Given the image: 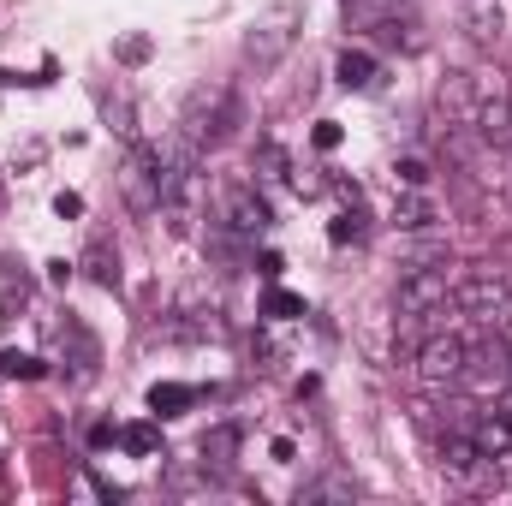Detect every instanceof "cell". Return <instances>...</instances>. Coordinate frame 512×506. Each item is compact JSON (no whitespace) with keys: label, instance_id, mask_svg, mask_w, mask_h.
Here are the masks:
<instances>
[{"label":"cell","instance_id":"1","mask_svg":"<svg viewBox=\"0 0 512 506\" xmlns=\"http://www.w3.org/2000/svg\"><path fill=\"white\" fill-rule=\"evenodd\" d=\"M155 179H161V209L185 215V203L197 191V143L185 131H173V137L155 143Z\"/></svg>","mask_w":512,"mask_h":506},{"label":"cell","instance_id":"2","mask_svg":"<svg viewBox=\"0 0 512 506\" xmlns=\"http://www.w3.org/2000/svg\"><path fill=\"white\" fill-rule=\"evenodd\" d=\"M233 126H239V108H233V90H227V84H197V90L185 96L179 131H185L197 149H203V143H221Z\"/></svg>","mask_w":512,"mask_h":506},{"label":"cell","instance_id":"3","mask_svg":"<svg viewBox=\"0 0 512 506\" xmlns=\"http://www.w3.org/2000/svg\"><path fill=\"white\" fill-rule=\"evenodd\" d=\"M459 316H471V322H483V328H507L512 322V280L507 274H471V280H459L453 286V298H447Z\"/></svg>","mask_w":512,"mask_h":506},{"label":"cell","instance_id":"4","mask_svg":"<svg viewBox=\"0 0 512 506\" xmlns=\"http://www.w3.org/2000/svg\"><path fill=\"white\" fill-rule=\"evenodd\" d=\"M465 352L471 340L465 334H429L423 352H417V381L429 393H447V387H465Z\"/></svg>","mask_w":512,"mask_h":506},{"label":"cell","instance_id":"5","mask_svg":"<svg viewBox=\"0 0 512 506\" xmlns=\"http://www.w3.org/2000/svg\"><path fill=\"white\" fill-rule=\"evenodd\" d=\"M441 471H447V483H459V489H489L495 471H501V459H489L465 429H453V435L441 441Z\"/></svg>","mask_w":512,"mask_h":506},{"label":"cell","instance_id":"6","mask_svg":"<svg viewBox=\"0 0 512 506\" xmlns=\"http://www.w3.org/2000/svg\"><path fill=\"white\" fill-rule=\"evenodd\" d=\"M447 298H453L447 268H405V274H399V292H393V304H399V316H405V322L435 316Z\"/></svg>","mask_w":512,"mask_h":506},{"label":"cell","instance_id":"7","mask_svg":"<svg viewBox=\"0 0 512 506\" xmlns=\"http://www.w3.org/2000/svg\"><path fill=\"white\" fill-rule=\"evenodd\" d=\"M221 221H227V227H233L239 239H251V245H256V239H262V233L274 227V209H268V203L256 197V185L233 179V185L221 191Z\"/></svg>","mask_w":512,"mask_h":506},{"label":"cell","instance_id":"8","mask_svg":"<svg viewBox=\"0 0 512 506\" xmlns=\"http://www.w3.org/2000/svg\"><path fill=\"white\" fill-rule=\"evenodd\" d=\"M120 191H126V203L137 215H149V209H161V179H155V149H131L126 161H120Z\"/></svg>","mask_w":512,"mask_h":506},{"label":"cell","instance_id":"9","mask_svg":"<svg viewBox=\"0 0 512 506\" xmlns=\"http://www.w3.org/2000/svg\"><path fill=\"white\" fill-rule=\"evenodd\" d=\"M286 48H292V6H274L268 18H256V30L245 36V54H251L256 66L268 72Z\"/></svg>","mask_w":512,"mask_h":506},{"label":"cell","instance_id":"10","mask_svg":"<svg viewBox=\"0 0 512 506\" xmlns=\"http://www.w3.org/2000/svg\"><path fill=\"white\" fill-rule=\"evenodd\" d=\"M465 435H471L489 459H512V417L501 405H477V411L465 417Z\"/></svg>","mask_w":512,"mask_h":506},{"label":"cell","instance_id":"11","mask_svg":"<svg viewBox=\"0 0 512 506\" xmlns=\"http://www.w3.org/2000/svg\"><path fill=\"white\" fill-rule=\"evenodd\" d=\"M36 298V280L18 256H0V316H18L24 304Z\"/></svg>","mask_w":512,"mask_h":506},{"label":"cell","instance_id":"12","mask_svg":"<svg viewBox=\"0 0 512 506\" xmlns=\"http://www.w3.org/2000/svg\"><path fill=\"white\" fill-rule=\"evenodd\" d=\"M501 24H507L501 0H465V36H471V42L495 48V42H501Z\"/></svg>","mask_w":512,"mask_h":506},{"label":"cell","instance_id":"13","mask_svg":"<svg viewBox=\"0 0 512 506\" xmlns=\"http://www.w3.org/2000/svg\"><path fill=\"white\" fill-rule=\"evenodd\" d=\"M334 72H340V84H346V90H370V84H376V54H364V48H346Z\"/></svg>","mask_w":512,"mask_h":506},{"label":"cell","instance_id":"14","mask_svg":"<svg viewBox=\"0 0 512 506\" xmlns=\"http://www.w3.org/2000/svg\"><path fill=\"white\" fill-rule=\"evenodd\" d=\"M84 268H90V280H96V286H120V256L108 251V239H90Z\"/></svg>","mask_w":512,"mask_h":506},{"label":"cell","instance_id":"15","mask_svg":"<svg viewBox=\"0 0 512 506\" xmlns=\"http://www.w3.org/2000/svg\"><path fill=\"white\" fill-rule=\"evenodd\" d=\"M191 399H197V393H191V387H179V381H161V387H149V411H155V417H179Z\"/></svg>","mask_w":512,"mask_h":506},{"label":"cell","instance_id":"16","mask_svg":"<svg viewBox=\"0 0 512 506\" xmlns=\"http://www.w3.org/2000/svg\"><path fill=\"white\" fill-rule=\"evenodd\" d=\"M233 453H239V429L233 423H221V429L203 435V465H233Z\"/></svg>","mask_w":512,"mask_h":506},{"label":"cell","instance_id":"17","mask_svg":"<svg viewBox=\"0 0 512 506\" xmlns=\"http://www.w3.org/2000/svg\"><path fill=\"white\" fill-rule=\"evenodd\" d=\"M120 447L137 453V459H149V453L161 447V429H155V423H126V429H120Z\"/></svg>","mask_w":512,"mask_h":506},{"label":"cell","instance_id":"18","mask_svg":"<svg viewBox=\"0 0 512 506\" xmlns=\"http://www.w3.org/2000/svg\"><path fill=\"white\" fill-rule=\"evenodd\" d=\"M393 221H399V227H411V233H417V227H429V203L417 197V185H405V197L393 203Z\"/></svg>","mask_w":512,"mask_h":506},{"label":"cell","instance_id":"19","mask_svg":"<svg viewBox=\"0 0 512 506\" xmlns=\"http://www.w3.org/2000/svg\"><path fill=\"white\" fill-rule=\"evenodd\" d=\"M0 376L6 381H42V358H30V352H0Z\"/></svg>","mask_w":512,"mask_h":506},{"label":"cell","instance_id":"20","mask_svg":"<svg viewBox=\"0 0 512 506\" xmlns=\"http://www.w3.org/2000/svg\"><path fill=\"white\" fill-rule=\"evenodd\" d=\"M262 316H274V322H292V316H304V298H298V292H280V286H274V292L262 298Z\"/></svg>","mask_w":512,"mask_h":506},{"label":"cell","instance_id":"21","mask_svg":"<svg viewBox=\"0 0 512 506\" xmlns=\"http://www.w3.org/2000/svg\"><path fill=\"white\" fill-rule=\"evenodd\" d=\"M358 495V483L352 477H322V483H310L304 489V501H352Z\"/></svg>","mask_w":512,"mask_h":506},{"label":"cell","instance_id":"22","mask_svg":"<svg viewBox=\"0 0 512 506\" xmlns=\"http://www.w3.org/2000/svg\"><path fill=\"white\" fill-rule=\"evenodd\" d=\"M328 239H334V245H358V239H364V215H358V203H352V209L328 227Z\"/></svg>","mask_w":512,"mask_h":506},{"label":"cell","instance_id":"23","mask_svg":"<svg viewBox=\"0 0 512 506\" xmlns=\"http://www.w3.org/2000/svg\"><path fill=\"white\" fill-rule=\"evenodd\" d=\"M256 167H262V179H280V173H286V149H280V143H262V149H256Z\"/></svg>","mask_w":512,"mask_h":506},{"label":"cell","instance_id":"24","mask_svg":"<svg viewBox=\"0 0 512 506\" xmlns=\"http://www.w3.org/2000/svg\"><path fill=\"white\" fill-rule=\"evenodd\" d=\"M393 173H399V179H405V185H423V179H429V167H423V161H417V155H405V161H399V167H393Z\"/></svg>","mask_w":512,"mask_h":506},{"label":"cell","instance_id":"25","mask_svg":"<svg viewBox=\"0 0 512 506\" xmlns=\"http://www.w3.org/2000/svg\"><path fill=\"white\" fill-rule=\"evenodd\" d=\"M334 143H340V126H334V120H322V126H316V149H334Z\"/></svg>","mask_w":512,"mask_h":506},{"label":"cell","instance_id":"26","mask_svg":"<svg viewBox=\"0 0 512 506\" xmlns=\"http://www.w3.org/2000/svg\"><path fill=\"white\" fill-rule=\"evenodd\" d=\"M54 209H60V215H84V197H72V191H60V197H54Z\"/></svg>","mask_w":512,"mask_h":506},{"label":"cell","instance_id":"27","mask_svg":"<svg viewBox=\"0 0 512 506\" xmlns=\"http://www.w3.org/2000/svg\"><path fill=\"white\" fill-rule=\"evenodd\" d=\"M507 155H512V143H507Z\"/></svg>","mask_w":512,"mask_h":506}]
</instances>
